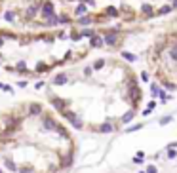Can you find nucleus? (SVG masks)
<instances>
[{
  "mask_svg": "<svg viewBox=\"0 0 177 173\" xmlns=\"http://www.w3.org/2000/svg\"><path fill=\"white\" fill-rule=\"evenodd\" d=\"M139 95H141V93H139V88L132 82V84H130V99H132L133 103H137V101H139Z\"/></svg>",
  "mask_w": 177,
  "mask_h": 173,
  "instance_id": "f03ea898",
  "label": "nucleus"
},
{
  "mask_svg": "<svg viewBox=\"0 0 177 173\" xmlns=\"http://www.w3.org/2000/svg\"><path fill=\"white\" fill-rule=\"evenodd\" d=\"M42 14H44V17H54V6L51 4H44L42 6Z\"/></svg>",
  "mask_w": 177,
  "mask_h": 173,
  "instance_id": "20e7f679",
  "label": "nucleus"
},
{
  "mask_svg": "<svg viewBox=\"0 0 177 173\" xmlns=\"http://www.w3.org/2000/svg\"><path fill=\"white\" fill-rule=\"evenodd\" d=\"M74 14H76V15H84V14H86V6H84V4H80L76 10H74Z\"/></svg>",
  "mask_w": 177,
  "mask_h": 173,
  "instance_id": "9d476101",
  "label": "nucleus"
},
{
  "mask_svg": "<svg viewBox=\"0 0 177 173\" xmlns=\"http://www.w3.org/2000/svg\"><path fill=\"white\" fill-rule=\"evenodd\" d=\"M103 65H105V61H103V59H99V61H95V65H93V68H95V70H97V68H101V67H103Z\"/></svg>",
  "mask_w": 177,
  "mask_h": 173,
  "instance_id": "a211bd4d",
  "label": "nucleus"
},
{
  "mask_svg": "<svg viewBox=\"0 0 177 173\" xmlns=\"http://www.w3.org/2000/svg\"><path fill=\"white\" fill-rule=\"evenodd\" d=\"M91 46H93V48H101V46H103V40H101L99 36H91V42H90Z\"/></svg>",
  "mask_w": 177,
  "mask_h": 173,
  "instance_id": "6e6552de",
  "label": "nucleus"
},
{
  "mask_svg": "<svg viewBox=\"0 0 177 173\" xmlns=\"http://www.w3.org/2000/svg\"><path fill=\"white\" fill-rule=\"evenodd\" d=\"M105 42H107V44H110V46H113L114 42H116V36H114V34H107V36H105Z\"/></svg>",
  "mask_w": 177,
  "mask_h": 173,
  "instance_id": "9b49d317",
  "label": "nucleus"
},
{
  "mask_svg": "<svg viewBox=\"0 0 177 173\" xmlns=\"http://www.w3.org/2000/svg\"><path fill=\"white\" fill-rule=\"evenodd\" d=\"M36 10H38V6H31V8H29V12H27V14H29V17H32V15L36 14Z\"/></svg>",
  "mask_w": 177,
  "mask_h": 173,
  "instance_id": "4468645a",
  "label": "nucleus"
},
{
  "mask_svg": "<svg viewBox=\"0 0 177 173\" xmlns=\"http://www.w3.org/2000/svg\"><path fill=\"white\" fill-rule=\"evenodd\" d=\"M90 21H91L90 17H82L80 19V25H90Z\"/></svg>",
  "mask_w": 177,
  "mask_h": 173,
  "instance_id": "aec40b11",
  "label": "nucleus"
},
{
  "mask_svg": "<svg viewBox=\"0 0 177 173\" xmlns=\"http://www.w3.org/2000/svg\"><path fill=\"white\" fill-rule=\"evenodd\" d=\"M107 14L109 15H118V10L116 8H107Z\"/></svg>",
  "mask_w": 177,
  "mask_h": 173,
  "instance_id": "f3484780",
  "label": "nucleus"
},
{
  "mask_svg": "<svg viewBox=\"0 0 177 173\" xmlns=\"http://www.w3.org/2000/svg\"><path fill=\"white\" fill-rule=\"evenodd\" d=\"M40 112H42V107L36 105V103L29 107V114H31V116H36V114H40Z\"/></svg>",
  "mask_w": 177,
  "mask_h": 173,
  "instance_id": "0eeeda50",
  "label": "nucleus"
},
{
  "mask_svg": "<svg viewBox=\"0 0 177 173\" xmlns=\"http://www.w3.org/2000/svg\"><path fill=\"white\" fill-rule=\"evenodd\" d=\"M113 129H114V126H113V124L105 122V124H101L99 128H97V131H101V133H109V131H113Z\"/></svg>",
  "mask_w": 177,
  "mask_h": 173,
  "instance_id": "423d86ee",
  "label": "nucleus"
},
{
  "mask_svg": "<svg viewBox=\"0 0 177 173\" xmlns=\"http://www.w3.org/2000/svg\"><path fill=\"white\" fill-rule=\"evenodd\" d=\"M82 36H93V31L86 29V31H82Z\"/></svg>",
  "mask_w": 177,
  "mask_h": 173,
  "instance_id": "6ab92c4d",
  "label": "nucleus"
},
{
  "mask_svg": "<svg viewBox=\"0 0 177 173\" xmlns=\"http://www.w3.org/2000/svg\"><path fill=\"white\" fill-rule=\"evenodd\" d=\"M143 12H145L147 15H150V14H152V12H150V6H149V4H145V6H143Z\"/></svg>",
  "mask_w": 177,
  "mask_h": 173,
  "instance_id": "412c9836",
  "label": "nucleus"
},
{
  "mask_svg": "<svg viewBox=\"0 0 177 173\" xmlns=\"http://www.w3.org/2000/svg\"><path fill=\"white\" fill-rule=\"evenodd\" d=\"M122 57H124V59H128V61H135V59H137L135 55H132V53H128V51H124V53H122Z\"/></svg>",
  "mask_w": 177,
  "mask_h": 173,
  "instance_id": "f8f14e48",
  "label": "nucleus"
},
{
  "mask_svg": "<svg viewBox=\"0 0 177 173\" xmlns=\"http://www.w3.org/2000/svg\"><path fill=\"white\" fill-rule=\"evenodd\" d=\"M2 44H4V40H2V38H0V46H2Z\"/></svg>",
  "mask_w": 177,
  "mask_h": 173,
  "instance_id": "b1692460",
  "label": "nucleus"
},
{
  "mask_svg": "<svg viewBox=\"0 0 177 173\" xmlns=\"http://www.w3.org/2000/svg\"><path fill=\"white\" fill-rule=\"evenodd\" d=\"M169 12H172V8H169V6H164V8H160V10H158V14H160V15L169 14Z\"/></svg>",
  "mask_w": 177,
  "mask_h": 173,
  "instance_id": "ddd939ff",
  "label": "nucleus"
},
{
  "mask_svg": "<svg viewBox=\"0 0 177 173\" xmlns=\"http://www.w3.org/2000/svg\"><path fill=\"white\" fill-rule=\"evenodd\" d=\"M51 105H54L57 110H67L69 103H67V101H61V99H54V101H51Z\"/></svg>",
  "mask_w": 177,
  "mask_h": 173,
  "instance_id": "7ed1b4c3",
  "label": "nucleus"
},
{
  "mask_svg": "<svg viewBox=\"0 0 177 173\" xmlns=\"http://www.w3.org/2000/svg\"><path fill=\"white\" fill-rule=\"evenodd\" d=\"M86 2H93V0H86Z\"/></svg>",
  "mask_w": 177,
  "mask_h": 173,
  "instance_id": "393cba45",
  "label": "nucleus"
},
{
  "mask_svg": "<svg viewBox=\"0 0 177 173\" xmlns=\"http://www.w3.org/2000/svg\"><path fill=\"white\" fill-rule=\"evenodd\" d=\"M54 84H55V86H61V84H67V74H65V72H59L57 76L54 78Z\"/></svg>",
  "mask_w": 177,
  "mask_h": 173,
  "instance_id": "39448f33",
  "label": "nucleus"
},
{
  "mask_svg": "<svg viewBox=\"0 0 177 173\" xmlns=\"http://www.w3.org/2000/svg\"><path fill=\"white\" fill-rule=\"evenodd\" d=\"M169 55H172V59H173V61H177V46H175V48H172Z\"/></svg>",
  "mask_w": 177,
  "mask_h": 173,
  "instance_id": "2eb2a0df",
  "label": "nucleus"
},
{
  "mask_svg": "<svg viewBox=\"0 0 177 173\" xmlns=\"http://www.w3.org/2000/svg\"><path fill=\"white\" fill-rule=\"evenodd\" d=\"M173 8H177V0H173Z\"/></svg>",
  "mask_w": 177,
  "mask_h": 173,
  "instance_id": "5701e85b",
  "label": "nucleus"
},
{
  "mask_svg": "<svg viewBox=\"0 0 177 173\" xmlns=\"http://www.w3.org/2000/svg\"><path fill=\"white\" fill-rule=\"evenodd\" d=\"M132 120H133V110H128V112L122 116V122L128 124V122H132Z\"/></svg>",
  "mask_w": 177,
  "mask_h": 173,
  "instance_id": "1a4fd4ad",
  "label": "nucleus"
},
{
  "mask_svg": "<svg viewBox=\"0 0 177 173\" xmlns=\"http://www.w3.org/2000/svg\"><path fill=\"white\" fill-rule=\"evenodd\" d=\"M57 21H59V19H57V17H55V15H54V17H50V21L46 23V25H48V27H51V25H55V23H57Z\"/></svg>",
  "mask_w": 177,
  "mask_h": 173,
  "instance_id": "dca6fc26",
  "label": "nucleus"
},
{
  "mask_svg": "<svg viewBox=\"0 0 177 173\" xmlns=\"http://www.w3.org/2000/svg\"><path fill=\"white\" fill-rule=\"evenodd\" d=\"M65 118H67L69 122L73 124V126H74L76 129H82V128H84V122H82V120L78 118V116H76L74 112H69V110H65Z\"/></svg>",
  "mask_w": 177,
  "mask_h": 173,
  "instance_id": "f257e3e1",
  "label": "nucleus"
},
{
  "mask_svg": "<svg viewBox=\"0 0 177 173\" xmlns=\"http://www.w3.org/2000/svg\"><path fill=\"white\" fill-rule=\"evenodd\" d=\"M14 17H15V15L12 14V12H8V14H6V19H8V21H14Z\"/></svg>",
  "mask_w": 177,
  "mask_h": 173,
  "instance_id": "4be33fe9",
  "label": "nucleus"
}]
</instances>
